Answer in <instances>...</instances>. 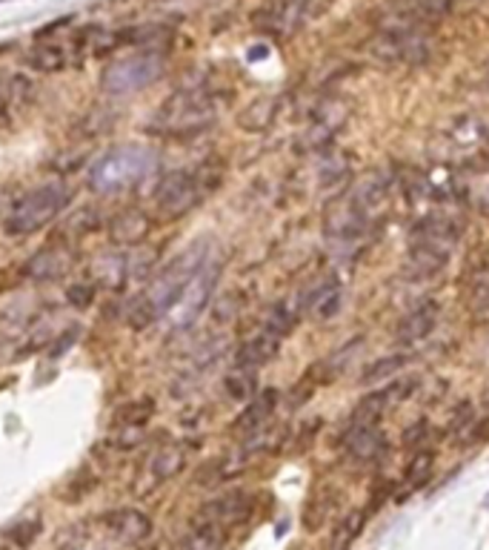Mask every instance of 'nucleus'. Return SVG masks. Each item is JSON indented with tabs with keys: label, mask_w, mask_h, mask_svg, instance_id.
Here are the masks:
<instances>
[{
	"label": "nucleus",
	"mask_w": 489,
	"mask_h": 550,
	"mask_svg": "<svg viewBox=\"0 0 489 550\" xmlns=\"http://www.w3.org/2000/svg\"><path fill=\"white\" fill-rule=\"evenodd\" d=\"M484 505H486V508H489V493H486V499H484Z\"/></svg>",
	"instance_id": "nucleus-43"
},
{
	"label": "nucleus",
	"mask_w": 489,
	"mask_h": 550,
	"mask_svg": "<svg viewBox=\"0 0 489 550\" xmlns=\"http://www.w3.org/2000/svg\"><path fill=\"white\" fill-rule=\"evenodd\" d=\"M218 118V106L212 92L206 89H177L175 95H169L163 106H158V112L152 115V124L146 126L152 135H163V138H181L189 141L195 135L206 133V129L215 124Z\"/></svg>",
	"instance_id": "nucleus-3"
},
{
	"label": "nucleus",
	"mask_w": 489,
	"mask_h": 550,
	"mask_svg": "<svg viewBox=\"0 0 489 550\" xmlns=\"http://www.w3.org/2000/svg\"><path fill=\"white\" fill-rule=\"evenodd\" d=\"M206 255H209L206 252V241H198V244H192L186 252L172 258V261L155 275V281L146 287V293H140V298L149 304V310L155 313V318H163L172 310L175 301L181 298L184 287L189 284V279L206 261Z\"/></svg>",
	"instance_id": "nucleus-6"
},
{
	"label": "nucleus",
	"mask_w": 489,
	"mask_h": 550,
	"mask_svg": "<svg viewBox=\"0 0 489 550\" xmlns=\"http://www.w3.org/2000/svg\"><path fill=\"white\" fill-rule=\"evenodd\" d=\"M223 542H226L223 527L201 519V516H195L175 550H223Z\"/></svg>",
	"instance_id": "nucleus-23"
},
{
	"label": "nucleus",
	"mask_w": 489,
	"mask_h": 550,
	"mask_svg": "<svg viewBox=\"0 0 489 550\" xmlns=\"http://www.w3.org/2000/svg\"><path fill=\"white\" fill-rule=\"evenodd\" d=\"M323 226H326V235H330L335 244H355V241H361L369 233L372 215L364 213V209L352 201L349 192L344 189L330 204V209H326Z\"/></svg>",
	"instance_id": "nucleus-10"
},
{
	"label": "nucleus",
	"mask_w": 489,
	"mask_h": 550,
	"mask_svg": "<svg viewBox=\"0 0 489 550\" xmlns=\"http://www.w3.org/2000/svg\"><path fill=\"white\" fill-rule=\"evenodd\" d=\"M275 408H278V390H275V387H264V390H258L249 399V404L243 408V413L232 422V430L238 435H249V433H255L260 427H267Z\"/></svg>",
	"instance_id": "nucleus-20"
},
{
	"label": "nucleus",
	"mask_w": 489,
	"mask_h": 550,
	"mask_svg": "<svg viewBox=\"0 0 489 550\" xmlns=\"http://www.w3.org/2000/svg\"><path fill=\"white\" fill-rule=\"evenodd\" d=\"M158 167V155L149 147L138 143H123V147L109 150L92 164L89 184L97 192H121L140 181H146Z\"/></svg>",
	"instance_id": "nucleus-5"
},
{
	"label": "nucleus",
	"mask_w": 489,
	"mask_h": 550,
	"mask_svg": "<svg viewBox=\"0 0 489 550\" xmlns=\"http://www.w3.org/2000/svg\"><path fill=\"white\" fill-rule=\"evenodd\" d=\"M221 267L223 264H221L218 255H206V261L189 279V284L184 287L181 298H177L175 307L167 313V318L172 321L175 330L189 327L192 321L206 310V304L212 301V293H215V287L221 281Z\"/></svg>",
	"instance_id": "nucleus-8"
},
{
	"label": "nucleus",
	"mask_w": 489,
	"mask_h": 550,
	"mask_svg": "<svg viewBox=\"0 0 489 550\" xmlns=\"http://www.w3.org/2000/svg\"><path fill=\"white\" fill-rule=\"evenodd\" d=\"M484 158H486V160H489V150H486V155H484ZM486 167H489V164H486Z\"/></svg>",
	"instance_id": "nucleus-44"
},
{
	"label": "nucleus",
	"mask_w": 489,
	"mask_h": 550,
	"mask_svg": "<svg viewBox=\"0 0 489 550\" xmlns=\"http://www.w3.org/2000/svg\"><path fill=\"white\" fill-rule=\"evenodd\" d=\"M84 43H80V35H75L72 41H41L35 43L32 50L26 52V67L35 69V72H46V75H55V72H63L72 63H80L84 60Z\"/></svg>",
	"instance_id": "nucleus-12"
},
{
	"label": "nucleus",
	"mask_w": 489,
	"mask_h": 550,
	"mask_svg": "<svg viewBox=\"0 0 489 550\" xmlns=\"http://www.w3.org/2000/svg\"><path fill=\"white\" fill-rule=\"evenodd\" d=\"M101 525L109 536H115L118 542L138 545L143 539H149L152 533V519L138 508H118L101 516Z\"/></svg>",
	"instance_id": "nucleus-15"
},
{
	"label": "nucleus",
	"mask_w": 489,
	"mask_h": 550,
	"mask_svg": "<svg viewBox=\"0 0 489 550\" xmlns=\"http://www.w3.org/2000/svg\"><path fill=\"white\" fill-rule=\"evenodd\" d=\"M469 304H472V313H475L478 321H489V270L475 275V281H472Z\"/></svg>",
	"instance_id": "nucleus-34"
},
{
	"label": "nucleus",
	"mask_w": 489,
	"mask_h": 550,
	"mask_svg": "<svg viewBox=\"0 0 489 550\" xmlns=\"http://www.w3.org/2000/svg\"><path fill=\"white\" fill-rule=\"evenodd\" d=\"M255 510V499L247 490H226L218 499L206 501V505L198 510L201 519L218 525L223 530H230L235 525H243Z\"/></svg>",
	"instance_id": "nucleus-13"
},
{
	"label": "nucleus",
	"mask_w": 489,
	"mask_h": 550,
	"mask_svg": "<svg viewBox=\"0 0 489 550\" xmlns=\"http://www.w3.org/2000/svg\"><path fill=\"white\" fill-rule=\"evenodd\" d=\"M186 447L181 442H169L163 445L152 453L149 459V467H146V473H149V481L152 484H167L169 479H175L177 473L184 471L186 464Z\"/></svg>",
	"instance_id": "nucleus-22"
},
{
	"label": "nucleus",
	"mask_w": 489,
	"mask_h": 550,
	"mask_svg": "<svg viewBox=\"0 0 489 550\" xmlns=\"http://www.w3.org/2000/svg\"><path fill=\"white\" fill-rule=\"evenodd\" d=\"M275 112H278V101L275 98H258L240 112L238 124L247 129V133H264V129L275 121Z\"/></svg>",
	"instance_id": "nucleus-26"
},
{
	"label": "nucleus",
	"mask_w": 489,
	"mask_h": 550,
	"mask_svg": "<svg viewBox=\"0 0 489 550\" xmlns=\"http://www.w3.org/2000/svg\"><path fill=\"white\" fill-rule=\"evenodd\" d=\"M472 422H475V413H472V404H469V401L458 404V410H455L452 422H449V433L455 435V442H464V439H466Z\"/></svg>",
	"instance_id": "nucleus-37"
},
{
	"label": "nucleus",
	"mask_w": 489,
	"mask_h": 550,
	"mask_svg": "<svg viewBox=\"0 0 489 550\" xmlns=\"http://www.w3.org/2000/svg\"><path fill=\"white\" fill-rule=\"evenodd\" d=\"M438 318H441V307H438L435 301L418 304L412 313H406L401 318V325L395 330V342L401 347H415L418 342L432 335V330L438 327Z\"/></svg>",
	"instance_id": "nucleus-16"
},
{
	"label": "nucleus",
	"mask_w": 489,
	"mask_h": 550,
	"mask_svg": "<svg viewBox=\"0 0 489 550\" xmlns=\"http://www.w3.org/2000/svg\"><path fill=\"white\" fill-rule=\"evenodd\" d=\"M435 50L432 26L412 21L401 6H389L381 12L378 32L369 41V52L386 67H423Z\"/></svg>",
	"instance_id": "nucleus-1"
},
{
	"label": "nucleus",
	"mask_w": 489,
	"mask_h": 550,
	"mask_svg": "<svg viewBox=\"0 0 489 550\" xmlns=\"http://www.w3.org/2000/svg\"><path fill=\"white\" fill-rule=\"evenodd\" d=\"M352 201L364 209V213H369L375 218V213L386 204V196H389V178L386 172L381 170H369L364 172L358 181H352V187L347 189Z\"/></svg>",
	"instance_id": "nucleus-21"
},
{
	"label": "nucleus",
	"mask_w": 489,
	"mask_h": 550,
	"mask_svg": "<svg viewBox=\"0 0 489 550\" xmlns=\"http://www.w3.org/2000/svg\"><path fill=\"white\" fill-rule=\"evenodd\" d=\"M432 467H435V453L432 450L415 453V459L410 462V467H406V488H410V490L421 488V484L430 479Z\"/></svg>",
	"instance_id": "nucleus-30"
},
{
	"label": "nucleus",
	"mask_w": 489,
	"mask_h": 550,
	"mask_svg": "<svg viewBox=\"0 0 489 550\" xmlns=\"http://www.w3.org/2000/svg\"><path fill=\"white\" fill-rule=\"evenodd\" d=\"M143 442V425H118L112 433V445L118 450H135Z\"/></svg>",
	"instance_id": "nucleus-38"
},
{
	"label": "nucleus",
	"mask_w": 489,
	"mask_h": 550,
	"mask_svg": "<svg viewBox=\"0 0 489 550\" xmlns=\"http://www.w3.org/2000/svg\"><path fill=\"white\" fill-rule=\"evenodd\" d=\"M101 213L92 206H80L75 209V213L67 218V224H63V230H60V238L63 241H75V238H84L95 230H101Z\"/></svg>",
	"instance_id": "nucleus-27"
},
{
	"label": "nucleus",
	"mask_w": 489,
	"mask_h": 550,
	"mask_svg": "<svg viewBox=\"0 0 489 550\" xmlns=\"http://www.w3.org/2000/svg\"><path fill=\"white\" fill-rule=\"evenodd\" d=\"M67 298H69L72 307H77V310H86V307L95 301V287H92L89 281H84V284H72V287H69V293H67Z\"/></svg>",
	"instance_id": "nucleus-40"
},
{
	"label": "nucleus",
	"mask_w": 489,
	"mask_h": 550,
	"mask_svg": "<svg viewBox=\"0 0 489 550\" xmlns=\"http://www.w3.org/2000/svg\"><path fill=\"white\" fill-rule=\"evenodd\" d=\"M347 118H349V106H347V104L326 101V104L315 112L312 124H309V129H306V135H303L306 147H309V150H318V147H323V143H330L338 129L347 124Z\"/></svg>",
	"instance_id": "nucleus-19"
},
{
	"label": "nucleus",
	"mask_w": 489,
	"mask_h": 550,
	"mask_svg": "<svg viewBox=\"0 0 489 550\" xmlns=\"http://www.w3.org/2000/svg\"><path fill=\"white\" fill-rule=\"evenodd\" d=\"M484 138V124L478 118H461L449 126V143L461 150H475Z\"/></svg>",
	"instance_id": "nucleus-29"
},
{
	"label": "nucleus",
	"mask_w": 489,
	"mask_h": 550,
	"mask_svg": "<svg viewBox=\"0 0 489 550\" xmlns=\"http://www.w3.org/2000/svg\"><path fill=\"white\" fill-rule=\"evenodd\" d=\"M481 204H484V206H489V189L484 192V198H481Z\"/></svg>",
	"instance_id": "nucleus-42"
},
{
	"label": "nucleus",
	"mask_w": 489,
	"mask_h": 550,
	"mask_svg": "<svg viewBox=\"0 0 489 550\" xmlns=\"http://www.w3.org/2000/svg\"><path fill=\"white\" fill-rule=\"evenodd\" d=\"M152 413H155V401L140 396L118 410V425H146L152 418Z\"/></svg>",
	"instance_id": "nucleus-32"
},
{
	"label": "nucleus",
	"mask_w": 489,
	"mask_h": 550,
	"mask_svg": "<svg viewBox=\"0 0 489 550\" xmlns=\"http://www.w3.org/2000/svg\"><path fill=\"white\" fill-rule=\"evenodd\" d=\"M281 342L284 338L278 333H272L269 327H260L255 335H249L247 342H243L235 353V367H243V370H258L269 364L275 355L281 350Z\"/></svg>",
	"instance_id": "nucleus-18"
},
{
	"label": "nucleus",
	"mask_w": 489,
	"mask_h": 550,
	"mask_svg": "<svg viewBox=\"0 0 489 550\" xmlns=\"http://www.w3.org/2000/svg\"><path fill=\"white\" fill-rule=\"evenodd\" d=\"M338 307H340V287L332 279L315 284L309 289V296L303 298V310L309 316H315L318 321H326L330 316H335Z\"/></svg>",
	"instance_id": "nucleus-24"
},
{
	"label": "nucleus",
	"mask_w": 489,
	"mask_h": 550,
	"mask_svg": "<svg viewBox=\"0 0 489 550\" xmlns=\"http://www.w3.org/2000/svg\"><path fill=\"white\" fill-rule=\"evenodd\" d=\"M160 72H163L160 52H140L138 50L135 55L112 63L101 78V87L109 95H132V92L146 89L152 80H158Z\"/></svg>",
	"instance_id": "nucleus-9"
},
{
	"label": "nucleus",
	"mask_w": 489,
	"mask_h": 550,
	"mask_svg": "<svg viewBox=\"0 0 489 550\" xmlns=\"http://www.w3.org/2000/svg\"><path fill=\"white\" fill-rule=\"evenodd\" d=\"M340 445H344V456L355 467H364L381 456L386 447V439L378 425H347Z\"/></svg>",
	"instance_id": "nucleus-14"
},
{
	"label": "nucleus",
	"mask_w": 489,
	"mask_h": 550,
	"mask_svg": "<svg viewBox=\"0 0 489 550\" xmlns=\"http://www.w3.org/2000/svg\"><path fill=\"white\" fill-rule=\"evenodd\" d=\"M35 101V84L26 75L9 78V106H29Z\"/></svg>",
	"instance_id": "nucleus-36"
},
{
	"label": "nucleus",
	"mask_w": 489,
	"mask_h": 550,
	"mask_svg": "<svg viewBox=\"0 0 489 550\" xmlns=\"http://www.w3.org/2000/svg\"><path fill=\"white\" fill-rule=\"evenodd\" d=\"M226 387V396L235 399V401H249L255 393H258V373L255 370H243V367H235L230 376L223 381Z\"/></svg>",
	"instance_id": "nucleus-28"
},
{
	"label": "nucleus",
	"mask_w": 489,
	"mask_h": 550,
	"mask_svg": "<svg viewBox=\"0 0 489 550\" xmlns=\"http://www.w3.org/2000/svg\"><path fill=\"white\" fill-rule=\"evenodd\" d=\"M361 525H364V513H349L347 519L338 525L330 550H349L352 539L358 536V533H361Z\"/></svg>",
	"instance_id": "nucleus-35"
},
{
	"label": "nucleus",
	"mask_w": 489,
	"mask_h": 550,
	"mask_svg": "<svg viewBox=\"0 0 489 550\" xmlns=\"http://www.w3.org/2000/svg\"><path fill=\"white\" fill-rule=\"evenodd\" d=\"M38 533H41V522L35 519V522H23V525H14L12 530H9V539L18 545V547H29L32 542L38 539Z\"/></svg>",
	"instance_id": "nucleus-39"
},
{
	"label": "nucleus",
	"mask_w": 489,
	"mask_h": 550,
	"mask_svg": "<svg viewBox=\"0 0 489 550\" xmlns=\"http://www.w3.org/2000/svg\"><path fill=\"white\" fill-rule=\"evenodd\" d=\"M403 364H406V355H386V359L375 362V364H369V367L364 370L361 381H364V384H378V381H384L386 376L398 373Z\"/></svg>",
	"instance_id": "nucleus-33"
},
{
	"label": "nucleus",
	"mask_w": 489,
	"mask_h": 550,
	"mask_svg": "<svg viewBox=\"0 0 489 550\" xmlns=\"http://www.w3.org/2000/svg\"><path fill=\"white\" fill-rule=\"evenodd\" d=\"M332 510V493H315L312 499H309V505L303 510V527L306 530H318L323 522H326V516H330Z\"/></svg>",
	"instance_id": "nucleus-31"
},
{
	"label": "nucleus",
	"mask_w": 489,
	"mask_h": 550,
	"mask_svg": "<svg viewBox=\"0 0 489 550\" xmlns=\"http://www.w3.org/2000/svg\"><path fill=\"white\" fill-rule=\"evenodd\" d=\"M312 12V0H267L252 14V23L272 38H292L303 29Z\"/></svg>",
	"instance_id": "nucleus-11"
},
{
	"label": "nucleus",
	"mask_w": 489,
	"mask_h": 550,
	"mask_svg": "<svg viewBox=\"0 0 489 550\" xmlns=\"http://www.w3.org/2000/svg\"><path fill=\"white\" fill-rule=\"evenodd\" d=\"M421 433H427V425H423V422H418L415 427H410V430H406V439H403V442L412 447V445H415V442L421 439Z\"/></svg>",
	"instance_id": "nucleus-41"
},
{
	"label": "nucleus",
	"mask_w": 489,
	"mask_h": 550,
	"mask_svg": "<svg viewBox=\"0 0 489 550\" xmlns=\"http://www.w3.org/2000/svg\"><path fill=\"white\" fill-rule=\"evenodd\" d=\"M212 187H218V175L206 170H172L158 181L155 204L167 218H177L198 206Z\"/></svg>",
	"instance_id": "nucleus-7"
},
{
	"label": "nucleus",
	"mask_w": 489,
	"mask_h": 550,
	"mask_svg": "<svg viewBox=\"0 0 489 550\" xmlns=\"http://www.w3.org/2000/svg\"><path fill=\"white\" fill-rule=\"evenodd\" d=\"M72 270V250L69 244H52L43 247L23 264V275L35 281H55L60 275Z\"/></svg>",
	"instance_id": "nucleus-17"
},
{
	"label": "nucleus",
	"mask_w": 489,
	"mask_h": 550,
	"mask_svg": "<svg viewBox=\"0 0 489 550\" xmlns=\"http://www.w3.org/2000/svg\"><path fill=\"white\" fill-rule=\"evenodd\" d=\"M464 235V224L449 213H430L421 218L410 235V255H406V272L412 279H435L449 264L452 250L458 247Z\"/></svg>",
	"instance_id": "nucleus-2"
},
{
	"label": "nucleus",
	"mask_w": 489,
	"mask_h": 550,
	"mask_svg": "<svg viewBox=\"0 0 489 550\" xmlns=\"http://www.w3.org/2000/svg\"><path fill=\"white\" fill-rule=\"evenodd\" d=\"M72 187L63 181H49L29 189L23 198L14 201L9 215L4 221V233L12 238H23L43 230L46 224H52L63 209L72 204Z\"/></svg>",
	"instance_id": "nucleus-4"
},
{
	"label": "nucleus",
	"mask_w": 489,
	"mask_h": 550,
	"mask_svg": "<svg viewBox=\"0 0 489 550\" xmlns=\"http://www.w3.org/2000/svg\"><path fill=\"white\" fill-rule=\"evenodd\" d=\"M149 218L146 213H138V209H129V213H121L115 221H112V238L118 241V244H138V241L146 238L149 233Z\"/></svg>",
	"instance_id": "nucleus-25"
}]
</instances>
